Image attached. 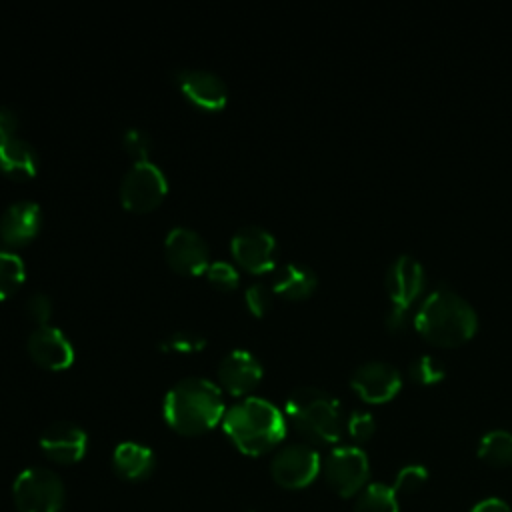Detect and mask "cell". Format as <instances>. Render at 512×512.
<instances>
[{
	"instance_id": "1",
	"label": "cell",
	"mask_w": 512,
	"mask_h": 512,
	"mask_svg": "<svg viewBox=\"0 0 512 512\" xmlns=\"http://www.w3.org/2000/svg\"><path fill=\"white\" fill-rule=\"evenodd\" d=\"M414 328L426 342L454 348L474 336L478 316L466 298L448 286H438L416 310Z\"/></svg>"
},
{
	"instance_id": "2",
	"label": "cell",
	"mask_w": 512,
	"mask_h": 512,
	"mask_svg": "<svg viewBox=\"0 0 512 512\" xmlns=\"http://www.w3.org/2000/svg\"><path fill=\"white\" fill-rule=\"evenodd\" d=\"M164 420L180 434L194 436L216 426L224 412L222 390L204 376L180 378L164 396Z\"/></svg>"
},
{
	"instance_id": "3",
	"label": "cell",
	"mask_w": 512,
	"mask_h": 512,
	"mask_svg": "<svg viewBox=\"0 0 512 512\" xmlns=\"http://www.w3.org/2000/svg\"><path fill=\"white\" fill-rule=\"evenodd\" d=\"M222 428L240 452L260 456L284 438L286 420L274 402L262 396H246L226 408Z\"/></svg>"
},
{
	"instance_id": "4",
	"label": "cell",
	"mask_w": 512,
	"mask_h": 512,
	"mask_svg": "<svg viewBox=\"0 0 512 512\" xmlns=\"http://www.w3.org/2000/svg\"><path fill=\"white\" fill-rule=\"evenodd\" d=\"M290 424L310 442L334 444L342 436V406L338 398L316 386L294 388L284 404Z\"/></svg>"
},
{
	"instance_id": "5",
	"label": "cell",
	"mask_w": 512,
	"mask_h": 512,
	"mask_svg": "<svg viewBox=\"0 0 512 512\" xmlns=\"http://www.w3.org/2000/svg\"><path fill=\"white\" fill-rule=\"evenodd\" d=\"M12 496L18 512H62L64 484L56 472L30 466L16 476Z\"/></svg>"
},
{
	"instance_id": "6",
	"label": "cell",
	"mask_w": 512,
	"mask_h": 512,
	"mask_svg": "<svg viewBox=\"0 0 512 512\" xmlns=\"http://www.w3.org/2000/svg\"><path fill=\"white\" fill-rule=\"evenodd\" d=\"M168 192V180L152 160H134L120 182V200L128 210L146 212L162 202Z\"/></svg>"
},
{
	"instance_id": "7",
	"label": "cell",
	"mask_w": 512,
	"mask_h": 512,
	"mask_svg": "<svg viewBox=\"0 0 512 512\" xmlns=\"http://www.w3.org/2000/svg\"><path fill=\"white\" fill-rule=\"evenodd\" d=\"M320 466V456L312 446L294 442L274 454L270 462V474L278 486L286 490H300L314 482Z\"/></svg>"
},
{
	"instance_id": "8",
	"label": "cell",
	"mask_w": 512,
	"mask_h": 512,
	"mask_svg": "<svg viewBox=\"0 0 512 512\" xmlns=\"http://www.w3.org/2000/svg\"><path fill=\"white\" fill-rule=\"evenodd\" d=\"M368 474V458L356 446H338L324 462V478L328 486L342 498H350L360 492L368 480Z\"/></svg>"
},
{
	"instance_id": "9",
	"label": "cell",
	"mask_w": 512,
	"mask_h": 512,
	"mask_svg": "<svg viewBox=\"0 0 512 512\" xmlns=\"http://www.w3.org/2000/svg\"><path fill=\"white\" fill-rule=\"evenodd\" d=\"M230 250L234 260L250 270V272H266L274 268L276 264V238L270 230L258 226V224H244L240 226L230 240Z\"/></svg>"
},
{
	"instance_id": "10",
	"label": "cell",
	"mask_w": 512,
	"mask_h": 512,
	"mask_svg": "<svg viewBox=\"0 0 512 512\" xmlns=\"http://www.w3.org/2000/svg\"><path fill=\"white\" fill-rule=\"evenodd\" d=\"M168 264L182 274H200L210 264V248L200 232L188 226H174L164 238Z\"/></svg>"
},
{
	"instance_id": "11",
	"label": "cell",
	"mask_w": 512,
	"mask_h": 512,
	"mask_svg": "<svg viewBox=\"0 0 512 512\" xmlns=\"http://www.w3.org/2000/svg\"><path fill=\"white\" fill-rule=\"evenodd\" d=\"M350 386L364 402L380 404L392 400L400 392L402 376L390 362L368 360L352 372Z\"/></svg>"
},
{
	"instance_id": "12",
	"label": "cell",
	"mask_w": 512,
	"mask_h": 512,
	"mask_svg": "<svg viewBox=\"0 0 512 512\" xmlns=\"http://www.w3.org/2000/svg\"><path fill=\"white\" fill-rule=\"evenodd\" d=\"M174 82L178 84L180 92L198 108L220 110L226 106V82L212 70L182 66L174 72Z\"/></svg>"
},
{
	"instance_id": "13",
	"label": "cell",
	"mask_w": 512,
	"mask_h": 512,
	"mask_svg": "<svg viewBox=\"0 0 512 512\" xmlns=\"http://www.w3.org/2000/svg\"><path fill=\"white\" fill-rule=\"evenodd\" d=\"M40 448L50 460L58 464H74L84 458L88 448V436L78 424L68 420H56L42 430Z\"/></svg>"
},
{
	"instance_id": "14",
	"label": "cell",
	"mask_w": 512,
	"mask_h": 512,
	"mask_svg": "<svg viewBox=\"0 0 512 512\" xmlns=\"http://www.w3.org/2000/svg\"><path fill=\"white\" fill-rule=\"evenodd\" d=\"M216 372L218 382L226 392L242 396L248 394L262 378V364L250 350L232 348L220 358Z\"/></svg>"
},
{
	"instance_id": "15",
	"label": "cell",
	"mask_w": 512,
	"mask_h": 512,
	"mask_svg": "<svg viewBox=\"0 0 512 512\" xmlns=\"http://www.w3.org/2000/svg\"><path fill=\"white\" fill-rule=\"evenodd\" d=\"M424 280V268L414 256H396L386 272V292L392 300V308L408 312L410 304L422 292Z\"/></svg>"
},
{
	"instance_id": "16",
	"label": "cell",
	"mask_w": 512,
	"mask_h": 512,
	"mask_svg": "<svg viewBox=\"0 0 512 512\" xmlns=\"http://www.w3.org/2000/svg\"><path fill=\"white\" fill-rule=\"evenodd\" d=\"M26 346H28L30 356L40 366L50 368V370H62V368L70 366L74 360L72 342L60 328H56L52 324L36 326L30 332Z\"/></svg>"
},
{
	"instance_id": "17",
	"label": "cell",
	"mask_w": 512,
	"mask_h": 512,
	"mask_svg": "<svg viewBox=\"0 0 512 512\" xmlns=\"http://www.w3.org/2000/svg\"><path fill=\"white\" fill-rule=\"evenodd\" d=\"M42 224L40 204L28 198L8 204L0 216V238L8 246H22L30 242Z\"/></svg>"
},
{
	"instance_id": "18",
	"label": "cell",
	"mask_w": 512,
	"mask_h": 512,
	"mask_svg": "<svg viewBox=\"0 0 512 512\" xmlns=\"http://www.w3.org/2000/svg\"><path fill=\"white\" fill-rule=\"evenodd\" d=\"M154 452L140 442H120L112 452V466L118 476L138 482L152 474L154 470Z\"/></svg>"
},
{
	"instance_id": "19",
	"label": "cell",
	"mask_w": 512,
	"mask_h": 512,
	"mask_svg": "<svg viewBox=\"0 0 512 512\" xmlns=\"http://www.w3.org/2000/svg\"><path fill=\"white\" fill-rule=\"evenodd\" d=\"M318 278L314 270L300 262H284L274 270L272 288L284 298L300 300L314 292Z\"/></svg>"
},
{
	"instance_id": "20",
	"label": "cell",
	"mask_w": 512,
	"mask_h": 512,
	"mask_svg": "<svg viewBox=\"0 0 512 512\" xmlns=\"http://www.w3.org/2000/svg\"><path fill=\"white\" fill-rule=\"evenodd\" d=\"M38 168L36 148L20 138L12 136L0 142V170L12 178H30Z\"/></svg>"
},
{
	"instance_id": "21",
	"label": "cell",
	"mask_w": 512,
	"mask_h": 512,
	"mask_svg": "<svg viewBox=\"0 0 512 512\" xmlns=\"http://www.w3.org/2000/svg\"><path fill=\"white\" fill-rule=\"evenodd\" d=\"M478 456L490 466L504 468L512 464V432L490 430L480 438Z\"/></svg>"
},
{
	"instance_id": "22",
	"label": "cell",
	"mask_w": 512,
	"mask_h": 512,
	"mask_svg": "<svg viewBox=\"0 0 512 512\" xmlns=\"http://www.w3.org/2000/svg\"><path fill=\"white\" fill-rule=\"evenodd\" d=\"M354 512H398V496L392 486L368 484L360 492Z\"/></svg>"
},
{
	"instance_id": "23",
	"label": "cell",
	"mask_w": 512,
	"mask_h": 512,
	"mask_svg": "<svg viewBox=\"0 0 512 512\" xmlns=\"http://www.w3.org/2000/svg\"><path fill=\"white\" fill-rule=\"evenodd\" d=\"M26 266L12 250H0V300L8 298L24 282Z\"/></svg>"
},
{
	"instance_id": "24",
	"label": "cell",
	"mask_w": 512,
	"mask_h": 512,
	"mask_svg": "<svg viewBox=\"0 0 512 512\" xmlns=\"http://www.w3.org/2000/svg\"><path fill=\"white\" fill-rule=\"evenodd\" d=\"M408 372H410V378L414 382L430 386V384H436V382L444 380L446 366H444V362L440 358L424 354V356H418L416 360L410 362Z\"/></svg>"
},
{
	"instance_id": "25",
	"label": "cell",
	"mask_w": 512,
	"mask_h": 512,
	"mask_svg": "<svg viewBox=\"0 0 512 512\" xmlns=\"http://www.w3.org/2000/svg\"><path fill=\"white\" fill-rule=\"evenodd\" d=\"M206 346V338L192 330H176L170 336H164L160 340V348L164 352L176 350V352H196Z\"/></svg>"
},
{
	"instance_id": "26",
	"label": "cell",
	"mask_w": 512,
	"mask_h": 512,
	"mask_svg": "<svg viewBox=\"0 0 512 512\" xmlns=\"http://www.w3.org/2000/svg\"><path fill=\"white\" fill-rule=\"evenodd\" d=\"M204 272L214 286L224 288V290H232L240 282L238 268L228 260H210V264L206 266Z\"/></svg>"
},
{
	"instance_id": "27",
	"label": "cell",
	"mask_w": 512,
	"mask_h": 512,
	"mask_svg": "<svg viewBox=\"0 0 512 512\" xmlns=\"http://www.w3.org/2000/svg\"><path fill=\"white\" fill-rule=\"evenodd\" d=\"M426 478H428V472H426L424 466H420V464L404 466V468L398 472L392 490H394L396 496L412 494V492H416V490H420V488L424 486Z\"/></svg>"
},
{
	"instance_id": "28",
	"label": "cell",
	"mask_w": 512,
	"mask_h": 512,
	"mask_svg": "<svg viewBox=\"0 0 512 512\" xmlns=\"http://www.w3.org/2000/svg\"><path fill=\"white\" fill-rule=\"evenodd\" d=\"M122 146L132 158L146 160L150 154V148H152V138L146 130L130 126L122 132Z\"/></svg>"
},
{
	"instance_id": "29",
	"label": "cell",
	"mask_w": 512,
	"mask_h": 512,
	"mask_svg": "<svg viewBox=\"0 0 512 512\" xmlns=\"http://www.w3.org/2000/svg\"><path fill=\"white\" fill-rule=\"evenodd\" d=\"M24 312L26 316L36 322L38 326L48 324V318L52 314V302L48 298V294H44L42 290H34L26 296L24 300Z\"/></svg>"
},
{
	"instance_id": "30",
	"label": "cell",
	"mask_w": 512,
	"mask_h": 512,
	"mask_svg": "<svg viewBox=\"0 0 512 512\" xmlns=\"http://www.w3.org/2000/svg\"><path fill=\"white\" fill-rule=\"evenodd\" d=\"M244 298H246L248 310H250L252 314H256V316H262V314L270 308V304H272V292H270V288H268L266 284H262V282H252V284H248L246 290H244Z\"/></svg>"
},
{
	"instance_id": "31",
	"label": "cell",
	"mask_w": 512,
	"mask_h": 512,
	"mask_svg": "<svg viewBox=\"0 0 512 512\" xmlns=\"http://www.w3.org/2000/svg\"><path fill=\"white\" fill-rule=\"evenodd\" d=\"M346 428H348V434L358 440V442H364L368 438H372L374 430H376V422L372 418L370 412H362V410H354L348 420H346Z\"/></svg>"
},
{
	"instance_id": "32",
	"label": "cell",
	"mask_w": 512,
	"mask_h": 512,
	"mask_svg": "<svg viewBox=\"0 0 512 512\" xmlns=\"http://www.w3.org/2000/svg\"><path fill=\"white\" fill-rule=\"evenodd\" d=\"M18 124H20V120H18L16 110L10 106H0V142L16 136Z\"/></svg>"
},
{
	"instance_id": "33",
	"label": "cell",
	"mask_w": 512,
	"mask_h": 512,
	"mask_svg": "<svg viewBox=\"0 0 512 512\" xmlns=\"http://www.w3.org/2000/svg\"><path fill=\"white\" fill-rule=\"evenodd\" d=\"M470 512H510V506L500 498H484Z\"/></svg>"
}]
</instances>
